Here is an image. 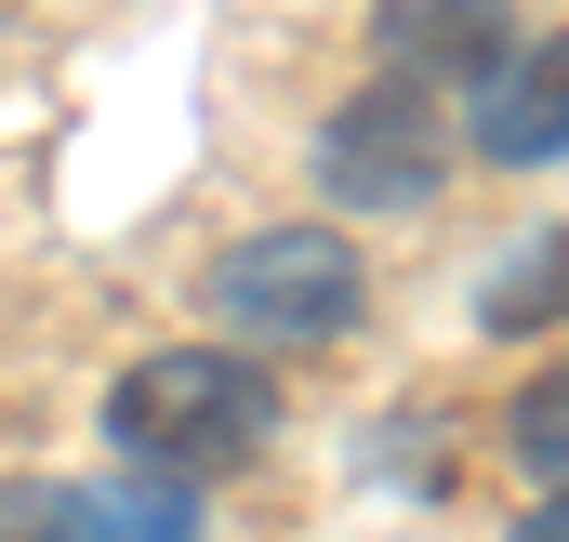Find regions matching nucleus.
<instances>
[{
	"instance_id": "obj_2",
	"label": "nucleus",
	"mask_w": 569,
	"mask_h": 542,
	"mask_svg": "<svg viewBox=\"0 0 569 542\" xmlns=\"http://www.w3.org/2000/svg\"><path fill=\"white\" fill-rule=\"evenodd\" d=\"M212 318H239V358L252 344H345L371 318V265L345 225H252L212 265Z\"/></svg>"
},
{
	"instance_id": "obj_8",
	"label": "nucleus",
	"mask_w": 569,
	"mask_h": 542,
	"mask_svg": "<svg viewBox=\"0 0 569 542\" xmlns=\"http://www.w3.org/2000/svg\"><path fill=\"white\" fill-rule=\"evenodd\" d=\"M517 542H569V490H543V503L517 516Z\"/></svg>"
},
{
	"instance_id": "obj_1",
	"label": "nucleus",
	"mask_w": 569,
	"mask_h": 542,
	"mask_svg": "<svg viewBox=\"0 0 569 542\" xmlns=\"http://www.w3.org/2000/svg\"><path fill=\"white\" fill-rule=\"evenodd\" d=\"M107 436H120L133 476L199 490V476L279 450V371L239 358V344H159V358H133V371L107 384Z\"/></svg>"
},
{
	"instance_id": "obj_4",
	"label": "nucleus",
	"mask_w": 569,
	"mask_h": 542,
	"mask_svg": "<svg viewBox=\"0 0 569 542\" xmlns=\"http://www.w3.org/2000/svg\"><path fill=\"white\" fill-rule=\"evenodd\" d=\"M517 53V0H371V80L385 93H477Z\"/></svg>"
},
{
	"instance_id": "obj_6",
	"label": "nucleus",
	"mask_w": 569,
	"mask_h": 542,
	"mask_svg": "<svg viewBox=\"0 0 569 542\" xmlns=\"http://www.w3.org/2000/svg\"><path fill=\"white\" fill-rule=\"evenodd\" d=\"M199 490H172V476H67V490H27L13 503V542H199Z\"/></svg>"
},
{
	"instance_id": "obj_7",
	"label": "nucleus",
	"mask_w": 569,
	"mask_h": 542,
	"mask_svg": "<svg viewBox=\"0 0 569 542\" xmlns=\"http://www.w3.org/2000/svg\"><path fill=\"white\" fill-rule=\"evenodd\" d=\"M503 450H517L543 490H569V358H557V371H530V398L503 410Z\"/></svg>"
},
{
	"instance_id": "obj_5",
	"label": "nucleus",
	"mask_w": 569,
	"mask_h": 542,
	"mask_svg": "<svg viewBox=\"0 0 569 542\" xmlns=\"http://www.w3.org/2000/svg\"><path fill=\"white\" fill-rule=\"evenodd\" d=\"M463 159H490V172H557L569 159V27L557 40H517L463 93Z\"/></svg>"
},
{
	"instance_id": "obj_3",
	"label": "nucleus",
	"mask_w": 569,
	"mask_h": 542,
	"mask_svg": "<svg viewBox=\"0 0 569 542\" xmlns=\"http://www.w3.org/2000/svg\"><path fill=\"white\" fill-rule=\"evenodd\" d=\"M305 172H318L331 212L411 225V212H437V185H450V120H437L425 93H385V80H371V93H345V107L318 120Z\"/></svg>"
}]
</instances>
